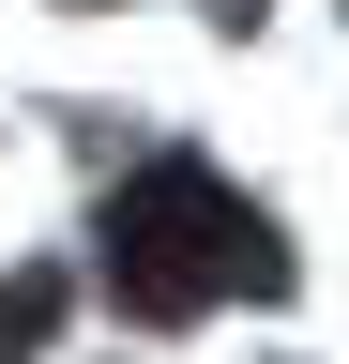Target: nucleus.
<instances>
[{
	"mask_svg": "<svg viewBox=\"0 0 349 364\" xmlns=\"http://www.w3.org/2000/svg\"><path fill=\"white\" fill-rule=\"evenodd\" d=\"M107 289L137 318H198L228 289H289V258H274V228H258L213 167H137L107 198Z\"/></svg>",
	"mask_w": 349,
	"mask_h": 364,
	"instance_id": "f257e3e1",
	"label": "nucleus"
},
{
	"mask_svg": "<svg viewBox=\"0 0 349 364\" xmlns=\"http://www.w3.org/2000/svg\"><path fill=\"white\" fill-rule=\"evenodd\" d=\"M61 334V273H0V364H31Z\"/></svg>",
	"mask_w": 349,
	"mask_h": 364,
	"instance_id": "f03ea898",
	"label": "nucleus"
},
{
	"mask_svg": "<svg viewBox=\"0 0 349 364\" xmlns=\"http://www.w3.org/2000/svg\"><path fill=\"white\" fill-rule=\"evenodd\" d=\"M213 16H258V0H213Z\"/></svg>",
	"mask_w": 349,
	"mask_h": 364,
	"instance_id": "7ed1b4c3",
	"label": "nucleus"
}]
</instances>
